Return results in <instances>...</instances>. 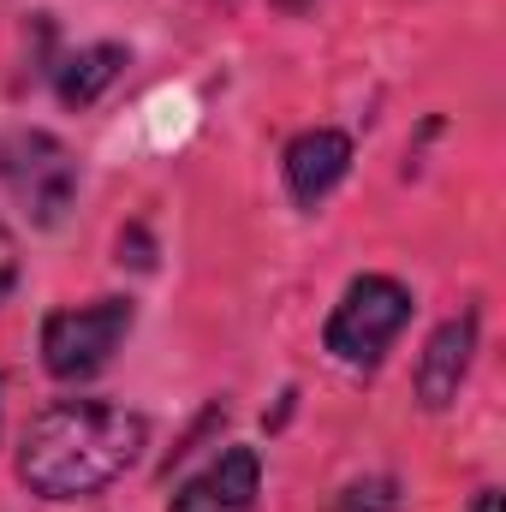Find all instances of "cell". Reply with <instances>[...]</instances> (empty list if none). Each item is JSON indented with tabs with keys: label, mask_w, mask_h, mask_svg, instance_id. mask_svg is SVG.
Returning <instances> with one entry per match:
<instances>
[{
	"label": "cell",
	"mask_w": 506,
	"mask_h": 512,
	"mask_svg": "<svg viewBox=\"0 0 506 512\" xmlns=\"http://www.w3.org/2000/svg\"><path fill=\"white\" fill-rule=\"evenodd\" d=\"M149 423L108 399H54L30 417L18 447V477L42 501H90L137 465Z\"/></svg>",
	"instance_id": "1"
},
{
	"label": "cell",
	"mask_w": 506,
	"mask_h": 512,
	"mask_svg": "<svg viewBox=\"0 0 506 512\" xmlns=\"http://www.w3.org/2000/svg\"><path fill=\"white\" fill-rule=\"evenodd\" d=\"M120 66H126V48H120V42H90V48H78V54H66V60L54 66V96H60L66 108H90V102H102V90L120 78Z\"/></svg>",
	"instance_id": "8"
},
{
	"label": "cell",
	"mask_w": 506,
	"mask_h": 512,
	"mask_svg": "<svg viewBox=\"0 0 506 512\" xmlns=\"http://www.w3.org/2000/svg\"><path fill=\"white\" fill-rule=\"evenodd\" d=\"M477 512H506V507H501V495H495V489H489V495H483V501H477Z\"/></svg>",
	"instance_id": "11"
},
{
	"label": "cell",
	"mask_w": 506,
	"mask_h": 512,
	"mask_svg": "<svg viewBox=\"0 0 506 512\" xmlns=\"http://www.w3.org/2000/svg\"><path fill=\"white\" fill-rule=\"evenodd\" d=\"M274 6H280V12H310L316 0H274Z\"/></svg>",
	"instance_id": "12"
},
{
	"label": "cell",
	"mask_w": 506,
	"mask_h": 512,
	"mask_svg": "<svg viewBox=\"0 0 506 512\" xmlns=\"http://www.w3.org/2000/svg\"><path fill=\"white\" fill-rule=\"evenodd\" d=\"M256 495H262V459L251 447H227L167 501V512H256Z\"/></svg>",
	"instance_id": "5"
},
{
	"label": "cell",
	"mask_w": 506,
	"mask_h": 512,
	"mask_svg": "<svg viewBox=\"0 0 506 512\" xmlns=\"http://www.w3.org/2000/svg\"><path fill=\"white\" fill-rule=\"evenodd\" d=\"M12 280H18V239H12L6 221H0V298L12 292Z\"/></svg>",
	"instance_id": "10"
},
{
	"label": "cell",
	"mask_w": 506,
	"mask_h": 512,
	"mask_svg": "<svg viewBox=\"0 0 506 512\" xmlns=\"http://www.w3.org/2000/svg\"><path fill=\"white\" fill-rule=\"evenodd\" d=\"M405 322H411V292H405L393 274H358V280L340 292V304H334L322 340H328V352H334L340 364L370 370V364H381V352L399 340Z\"/></svg>",
	"instance_id": "2"
},
{
	"label": "cell",
	"mask_w": 506,
	"mask_h": 512,
	"mask_svg": "<svg viewBox=\"0 0 506 512\" xmlns=\"http://www.w3.org/2000/svg\"><path fill=\"white\" fill-rule=\"evenodd\" d=\"M471 352H477V310H459V316H447L429 334V346L417 358V399L429 411H441V405L459 399V387L471 376Z\"/></svg>",
	"instance_id": "6"
},
{
	"label": "cell",
	"mask_w": 506,
	"mask_h": 512,
	"mask_svg": "<svg viewBox=\"0 0 506 512\" xmlns=\"http://www.w3.org/2000/svg\"><path fill=\"white\" fill-rule=\"evenodd\" d=\"M0 185L24 203V215L36 227H54L78 197V161L54 131L24 126L0 143Z\"/></svg>",
	"instance_id": "3"
},
{
	"label": "cell",
	"mask_w": 506,
	"mask_h": 512,
	"mask_svg": "<svg viewBox=\"0 0 506 512\" xmlns=\"http://www.w3.org/2000/svg\"><path fill=\"white\" fill-rule=\"evenodd\" d=\"M286 191L304 203V209H316L346 173H352V137L334 126H316V131H298L292 143H286Z\"/></svg>",
	"instance_id": "7"
},
{
	"label": "cell",
	"mask_w": 506,
	"mask_h": 512,
	"mask_svg": "<svg viewBox=\"0 0 506 512\" xmlns=\"http://www.w3.org/2000/svg\"><path fill=\"white\" fill-rule=\"evenodd\" d=\"M334 512H399V483L393 477H364V483L340 489Z\"/></svg>",
	"instance_id": "9"
},
{
	"label": "cell",
	"mask_w": 506,
	"mask_h": 512,
	"mask_svg": "<svg viewBox=\"0 0 506 512\" xmlns=\"http://www.w3.org/2000/svg\"><path fill=\"white\" fill-rule=\"evenodd\" d=\"M131 322H137L131 298H96V304H78V310H54L42 322V364H48V376H60V382L96 376L120 352Z\"/></svg>",
	"instance_id": "4"
}]
</instances>
